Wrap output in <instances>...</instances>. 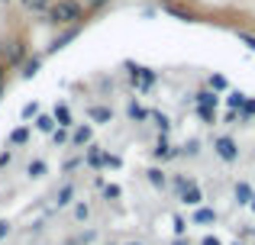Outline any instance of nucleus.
I'll return each mask as SVG.
<instances>
[{
  "instance_id": "obj_10",
  "label": "nucleus",
  "mask_w": 255,
  "mask_h": 245,
  "mask_svg": "<svg viewBox=\"0 0 255 245\" xmlns=\"http://www.w3.org/2000/svg\"><path fill=\"white\" fill-rule=\"evenodd\" d=\"M155 81H158V75H155L152 68H139V75H136V81H132V87L142 90V94H149V90L155 87Z\"/></svg>"
},
{
  "instance_id": "obj_44",
  "label": "nucleus",
  "mask_w": 255,
  "mask_h": 245,
  "mask_svg": "<svg viewBox=\"0 0 255 245\" xmlns=\"http://www.w3.org/2000/svg\"><path fill=\"white\" fill-rule=\"evenodd\" d=\"M249 207H252V213H255V194H252V203H249Z\"/></svg>"
},
{
  "instance_id": "obj_11",
  "label": "nucleus",
  "mask_w": 255,
  "mask_h": 245,
  "mask_svg": "<svg viewBox=\"0 0 255 245\" xmlns=\"http://www.w3.org/2000/svg\"><path fill=\"white\" fill-rule=\"evenodd\" d=\"M52 116H55V126H58V129H75V116H71L68 103H55Z\"/></svg>"
},
{
  "instance_id": "obj_16",
  "label": "nucleus",
  "mask_w": 255,
  "mask_h": 245,
  "mask_svg": "<svg viewBox=\"0 0 255 245\" xmlns=\"http://www.w3.org/2000/svg\"><path fill=\"white\" fill-rule=\"evenodd\" d=\"M32 129L42 132V136H52V132L58 129V126H55V116H52V113H39L36 120H32Z\"/></svg>"
},
{
  "instance_id": "obj_45",
  "label": "nucleus",
  "mask_w": 255,
  "mask_h": 245,
  "mask_svg": "<svg viewBox=\"0 0 255 245\" xmlns=\"http://www.w3.org/2000/svg\"><path fill=\"white\" fill-rule=\"evenodd\" d=\"M123 245H142V242H123Z\"/></svg>"
},
{
  "instance_id": "obj_32",
  "label": "nucleus",
  "mask_w": 255,
  "mask_h": 245,
  "mask_svg": "<svg viewBox=\"0 0 255 245\" xmlns=\"http://www.w3.org/2000/svg\"><path fill=\"white\" fill-rule=\"evenodd\" d=\"M239 116H243V120H255V100H252V97H246V103H243V110H239Z\"/></svg>"
},
{
  "instance_id": "obj_42",
  "label": "nucleus",
  "mask_w": 255,
  "mask_h": 245,
  "mask_svg": "<svg viewBox=\"0 0 255 245\" xmlns=\"http://www.w3.org/2000/svg\"><path fill=\"white\" fill-rule=\"evenodd\" d=\"M3 78H6V65L0 62V87H3Z\"/></svg>"
},
{
  "instance_id": "obj_43",
  "label": "nucleus",
  "mask_w": 255,
  "mask_h": 245,
  "mask_svg": "<svg viewBox=\"0 0 255 245\" xmlns=\"http://www.w3.org/2000/svg\"><path fill=\"white\" fill-rule=\"evenodd\" d=\"M171 245H191L187 239H171Z\"/></svg>"
},
{
  "instance_id": "obj_1",
  "label": "nucleus",
  "mask_w": 255,
  "mask_h": 245,
  "mask_svg": "<svg viewBox=\"0 0 255 245\" xmlns=\"http://www.w3.org/2000/svg\"><path fill=\"white\" fill-rule=\"evenodd\" d=\"M42 16H45V23H52V26H81L84 6L78 3V0H52V6Z\"/></svg>"
},
{
  "instance_id": "obj_20",
  "label": "nucleus",
  "mask_w": 255,
  "mask_h": 245,
  "mask_svg": "<svg viewBox=\"0 0 255 245\" xmlns=\"http://www.w3.org/2000/svg\"><path fill=\"white\" fill-rule=\"evenodd\" d=\"M71 220H75V223H87V220H91V203H87V200H75V203H71Z\"/></svg>"
},
{
  "instance_id": "obj_36",
  "label": "nucleus",
  "mask_w": 255,
  "mask_h": 245,
  "mask_svg": "<svg viewBox=\"0 0 255 245\" xmlns=\"http://www.w3.org/2000/svg\"><path fill=\"white\" fill-rule=\"evenodd\" d=\"M129 116L132 120H149V110H139L136 103H129Z\"/></svg>"
},
{
  "instance_id": "obj_4",
  "label": "nucleus",
  "mask_w": 255,
  "mask_h": 245,
  "mask_svg": "<svg viewBox=\"0 0 255 245\" xmlns=\"http://www.w3.org/2000/svg\"><path fill=\"white\" fill-rule=\"evenodd\" d=\"M91 139H94V126L91 123H78L75 129H71V136H68V149H87Z\"/></svg>"
},
{
  "instance_id": "obj_13",
  "label": "nucleus",
  "mask_w": 255,
  "mask_h": 245,
  "mask_svg": "<svg viewBox=\"0 0 255 245\" xmlns=\"http://www.w3.org/2000/svg\"><path fill=\"white\" fill-rule=\"evenodd\" d=\"M168 187L174 190V194H184V190H191V187H197V181H194V177L191 174H171L168 177Z\"/></svg>"
},
{
  "instance_id": "obj_9",
  "label": "nucleus",
  "mask_w": 255,
  "mask_h": 245,
  "mask_svg": "<svg viewBox=\"0 0 255 245\" xmlns=\"http://www.w3.org/2000/svg\"><path fill=\"white\" fill-rule=\"evenodd\" d=\"M87 120L97 123V126H107L113 120V110L107 107V103H91V107H87Z\"/></svg>"
},
{
  "instance_id": "obj_24",
  "label": "nucleus",
  "mask_w": 255,
  "mask_h": 245,
  "mask_svg": "<svg viewBox=\"0 0 255 245\" xmlns=\"http://www.w3.org/2000/svg\"><path fill=\"white\" fill-rule=\"evenodd\" d=\"M149 120H155L158 136H168V132H171V120H168L165 113H158V110H149Z\"/></svg>"
},
{
  "instance_id": "obj_47",
  "label": "nucleus",
  "mask_w": 255,
  "mask_h": 245,
  "mask_svg": "<svg viewBox=\"0 0 255 245\" xmlns=\"http://www.w3.org/2000/svg\"><path fill=\"white\" fill-rule=\"evenodd\" d=\"M0 100H3V87H0Z\"/></svg>"
},
{
  "instance_id": "obj_18",
  "label": "nucleus",
  "mask_w": 255,
  "mask_h": 245,
  "mask_svg": "<svg viewBox=\"0 0 255 245\" xmlns=\"http://www.w3.org/2000/svg\"><path fill=\"white\" fill-rule=\"evenodd\" d=\"M194 100H197V107H210V110H217V107H220V94H213L210 87L197 90V94H194Z\"/></svg>"
},
{
  "instance_id": "obj_37",
  "label": "nucleus",
  "mask_w": 255,
  "mask_h": 245,
  "mask_svg": "<svg viewBox=\"0 0 255 245\" xmlns=\"http://www.w3.org/2000/svg\"><path fill=\"white\" fill-rule=\"evenodd\" d=\"M239 42H243V45H249V49L255 52V36H249V32H239Z\"/></svg>"
},
{
  "instance_id": "obj_26",
  "label": "nucleus",
  "mask_w": 255,
  "mask_h": 245,
  "mask_svg": "<svg viewBox=\"0 0 255 245\" xmlns=\"http://www.w3.org/2000/svg\"><path fill=\"white\" fill-rule=\"evenodd\" d=\"M226 103H230V110H233V113H239V110H243V103H246V94H243V90H230Z\"/></svg>"
},
{
  "instance_id": "obj_40",
  "label": "nucleus",
  "mask_w": 255,
  "mask_h": 245,
  "mask_svg": "<svg viewBox=\"0 0 255 245\" xmlns=\"http://www.w3.org/2000/svg\"><path fill=\"white\" fill-rule=\"evenodd\" d=\"M6 236H10V223H6V220H0V242H3Z\"/></svg>"
},
{
  "instance_id": "obj_8",
  "label": "nucleus",
  "mask_w": 255,
  "mask_h": 245,
  "mask_svg": "<svg viewBox=\"0 0 255 245\" xmlns=\"http://www.w3.org/2000/svg\"><path fill=\"white\" fill-rule=\"evenodd\" d=\"M217 220H220V213L213 207H207V203H204V207H197V210H194V216H191L194 226H217Z\"/></svg>"
},
{
  "instance_id": "obj_2",
  "label": "nucleus",
  "mask_w": 255,
  "mask_h": 245,
  "mask_svg": "<svg viewBox=\"0 0 255 245\" xmlns=\"http://www.w3.org/2000/svg\"><path fill=\"white\" fill-rule=\"evenodd\" d=\"M213 152H217V158L226 162V164L239 162V145H236L233 136H217V139H213Z\"/></svg>"
},
{
  "instance_id": "obj_12",
  "label": "nucleus",
  "mask_w": 255,
  "mask_h": 245,
  "mask_svg": "<svg viewBox=\"0 0 255 245\" xmlns=\"http://www.w3.org/2000/svg\"><path fill=\"white\" fill-rule=\"evenodd\" d=\"M42 62H45V55H32V58H26L23 68H19V78H23V81H32V78L39 75V68H42Z\"/></svg>"
},
{
  "instance_id": "obj_5",
  "label": "nucleus",
  "mask_w": 255,
  "mask_h": 245,
  "mask_svg": "<svg viewBox=\"0 0 255 245\" xmlns=\"http://www.w3.org/2000/svg\"><path fill=\"white\" fill-rule=\"evenodd\" d=\"M152 158L155 162H174V158H181V149L168 142V136H158L155 149H152Z\"/></svg>"
},
{
  "instance_id": "obj_7",
  "label": "nucleus",
  "mask_w": 255,
  "mask_h": 245,
  "mask_svg": "<svg viewBox=\"0 0 255 245\" xmlns=\"http://www.w3.org/2000/svg\"><path fill=\"white\" fill-rule=\"evenodd\" d=\"M162 10L168 13V16H174V19H181V23H197V13L194 10H187V6H181V3H174V0H162Z\"/></svg>"
},
{
  "instance_id": "obj_38",
  "label": "nucleus",
  "mask_w": 255,
  "mask_h": 245,
  "mask_svg": "<svg viewBox=\"0 0 255 245\" xmlns=\"http://www.w3.org/2000/svg\"><path fill=\"white\" fill-rule=\"evenodd\" d=\"M107 3H110V0H87V6H91V10H104Z\"/></svg>"
},
{
  "instance_id": "obj_35",
  "label": "nucleus",
  "mask_w": 255,
  "mask_h": 245,
  "mask_svg": "<svg viewBox=\"0 0 255 245\" xmlns=\"http://www.w3.org/2000/svg\"><path fill=\"white\" fill-rule=\"evenodd\" d=\"M19 116H23V120H36V116H39V103H36V100H32V103H26Z\"/></svg>"
},
{
  "instance_id": "obj_29",
  "label": "nucleus",
  "mask_w": 255,
  "mask_h": 245,
  "mask_svg": "<svg viewBox=\"0 0 255 245\" xmlns=\"http://www.w3.org/2000/svg\"><path fill=\"white\" fill-rule=\"evenodd\" d=\"M207 84H210L213 94H217V90H230V81H226L223 75H210V81H207Z\"/></svg>"
},
{
  "instance_id": "obj_28",
  "label": "nucleus",
  "mask_w": 255,
  "mask_h": 245,
  "mask_svg": "<svg viewBox=\"0 0 255 245\" xmlns=\"http://www.w3.org/2000/svg\"><path fill=\"white\" fill-rule=\"evenodd\" d=\"M68 136H71V129H55L52 132V145H58V149H68Z\"/></svg>"
},
{
  "instance_id": "obj_34",
  "label": "nucleus",
  "mask_w": 255,
  "mask_h": 245,
  "mask_svg": "<svg viewBox=\"0 0 255 245\" xmlns=\"http://www.w3.org/2000/svg\"><path fill=\"white\" fill-rule=\"evenodd\" d=\"M120 194H123V190H120L117 184H104V200H120Z\"/></svg>"
},
{
  "instance_id": "obj_39",
  "label": "nucleus",
  "mask_w": 255,
  "mask_h": 245,
  "mask_svg": "<svg viewBox=\"0 0 255 245\" xmlns=\"http://www.w3.org/2000/svg\"><path fill=\"white\" fill-rule=\"evenodd\" d=\"M10 158H13V152H10V149L0 152V168H6V164H10Z\"/></svg>"
},
{
  "instance_id": "obj_46",
  "label": "nucleus",
  "mask_w": 255,
  "mask_h": 245,
  "mask_svg": "<svg viewBox=\"0 0 255 245\" xmlns=\"http://www.w3.org/2000/svg\"><path fill=\"white\" fill-rule=\"evenodd\" d=\"M230 245H246V242H239V239H236V242H230Z\"/></svg>"
},
{
  "instance_id": "obj_30",
  "label": "nucleus",
  "mask_w": 255,
  "mask_h": 245,
  "mask_svg": "<svg viewBox=\"0 0 255 245\" xmlns=\"http://www.w3.org/2000/svg\"><path fill=\"white\" fill-rule=\"evenodd\" d=\"M197 120H200V123H207V126H213V123H217V110H210V107H197Z\"/></svg>"
},
{
  "instance_id": "obj_15",
  "label": "nucleus",
  "mask_w": 255,
  "mask_h": 245,
  "mask_svg": "<svg viewBox=\"0 0 255 245\" xmlns=\"http://www.w3.org/2000/svg\"><path fill=\"white\" fill-rule=\"evenodd\" d=\"M252 194H255V190H252L249 181H236V187H233V197H236L239 207H249V203H252Z\"/></svg>"
},
{
  "instance_id": "obj_19",
  "label": "nucleus",
  "mask_w": 255,
  "mask_h": 245,
  "mask_svg": "<svg viewBox=\"0 0 255 245\" xmlns=\"http://www.w3.org/2000/svg\"><path fill=\"white\" fill-rule=\"evenodd\" d=\"M29 136H32L29 126H16V129L6 136V145H10V149H13V145H26V142H29Z\"/></svg>"
},
{
  "instance_id": "obj_25",
  "label": "nucleus",
  "mask_w": 255,
  "mask_h": 245,
  "mask_svg": "<svg viewBox=\"0 0 255 245\" xmlns=\"http://www.w3.org/2000/svg\"><path fill=\"white\" fill-rule=\"evenodd\" d=\"M19 6L29 10V13H45L52 6V0H19Z\"/></svg>"
},
{
  "instance_id": "obj_31",
  "label": "nucleus",
  "mask_w": 255,
  "mask_h": 245,
  "mask_svg": "<svg viewBox=\"0 0 255 245\" xmlns=\"http://www.w3.org/2000/svg\"><path fill=\"white\" fill-rule=\"evenodd\" d=\"M81 162H84V158H78V155L65 158V162H62V174H71V171H78V168H81Z\"/></svg>"
},
{
  "instance_id": "obj_27",
  "label": "nucleus",
  "mask_w": 255,
  "mask_h": 245,
  "mask_svg": "<svg viewBox=\"0 0 255 245\" xmlns=\"http://www.w3.org/2000/svg\"><path fill=\"white\" fill-rule=\"evenodd\" d=\"M171 229H174V239H184V233H187V220L174 213V216H171Z\"/></svg>"
},
{
  "instance_id": "obj_14",
  "label": "nucleus",
  "mask_w": 255,
  "mask_h": 245,
  "mask_svg": "<svg viewBox=\"0 0 255 245\" xmlns=\"http://www.w3.org/2000/svg\"><path fill=\"white\" fill-rule=\"evenodd\" d=\"M45 174H49V162H45V158H32V162L26 164V177H29V181H42Z\"/></svg>"
},
{
  "instance_id": "obj_3",
  "label": "nucleus",
  "mask_w": 255,
  "mask_h": 245,
  "mask_svg": "<svg viewBox=\"0 0 255 245\" xmlns=\"http://www.w3.org/2000/svg\"><path fill=\"white\" fill-rule=\"evenodd\" d=\"M26 42L19 39V42H6L3 45V65L6 68H23V62H26Z\"/></svg>"
},
{
  "instance_id": "obj_41",
  "label": "nucleus",
  "mask_w": 255,
  "mask_h": 245,
  "mask_svg": "<svg viewBox=\"0 0 255 245\" xmlns=\"http://www.w3.org/2000/svg\"><path fill=\"white\" fill-rule=\"evenodd\" d=\"M200 245H223V242H220L217 236H204V239H200Z\"/></svg>"
},
{
  "instance_id": "obj_21",
  "label": "nucleus",
  "mask_w": 255,
  "mask_h": 245,
  "mask_svg": "<svg viewBox=\"0 0 255 245\" xmlns=\"http://www.w3.org/2000/svg\"><path fill=\"white\" fill-rule=\"evenodd\" d=\"M75 36H78V26H68V29H65L62 36H58V39H55V42H52V45H49V49H45V52H49V55H52V52L65 49V45H68V42H71V39H75Z\"/></svg>"
},
{
  "instance_id": "obj_33",
  "label": "nucleus",
  "mask_w": 255,
  "mask_h": 245,
  "mask_svg": "<svg viewBox=\"0 0 255 245\" xmlns=\"http://www.w3.org/2000/svg\"><path fill=\"white\" fill-rule=\"evenodd\" d=\"M197 152H200V142H197V139H187V142H184V149H181V155L194 158V155H197Z\"/></svg>"
},
{
  "instance_id": "obj_22",
  "label": "nucleus",
  "mask_w": 255,
  "mask_h": 245,
  "mask_svg": "<svg viewBox=\"0 0 255 245\" xmlns=\"http://www.w3.org/2000/svg\"><path fill=\"white\" fill-rule=\"evenodd\" d=\"M178 200L187 203V207H204V190H200V187H191V190H184Z\"/></svg>"
},
{
  "instance_id": "obj_48",
  "label": "nucleus",
  "mask_w": 255,
  "mask_h": 245,
  "mask_svg": "<svg viewBox=\"0 0 255 245\" xmlns=\"http://www.w3.org/2000/svg\"><path fill=\"white\" fill-rule=\"evenodd\" d=\"M0 3H6V0H0Z\"/></svg>"
},
{
  "instance_id": "obj_23",
  "label": "nucleus",
  "mask_w": 255,
  "mask_h": 245,
  "mask_svg": "<svg viewBox=\"0 0 255 245\" xmlns=\"http://www.w3.org/2000/svg\"><path fill=\"white\" fill-rule=\"evenodd\" d=\"M71 203H75V184H65L55 194V207H71Z\"/></svg>"
},
{
  "instance_id": "obj_6",
  "label": "nucleus",
  "mask_w": 255,
  "mask_h": 245,
  "mask_svg": "<svg viewBox=\"0 0 255 245\" xmlns=\"http://www.w3.org/2000/svg\"><path fill=\"white\" fill-rule=\"evenodd\" d=\"M107 158H110V152H104L100 145H94V142L84 149V164H87V168H94L97 174H100V168H107Z\"/></svg>"
},
{
  "instance_id": "obj_17",
  "label": "nucleus",
  "mask_w": 255,
  "mask_h": 245,
  "mask_svg": "<svg viewBox=\"0 0 255 245\" xmlns=\"http://www.w3.org/2000/svg\"><path fill=\"white\" fill-rule=\"evenodd\" d=\"M145 177H149V184H152L155 190H165V187H168V174H165V171L158 168V164L145 168Z\"/></svg>"
}]
</instances>
